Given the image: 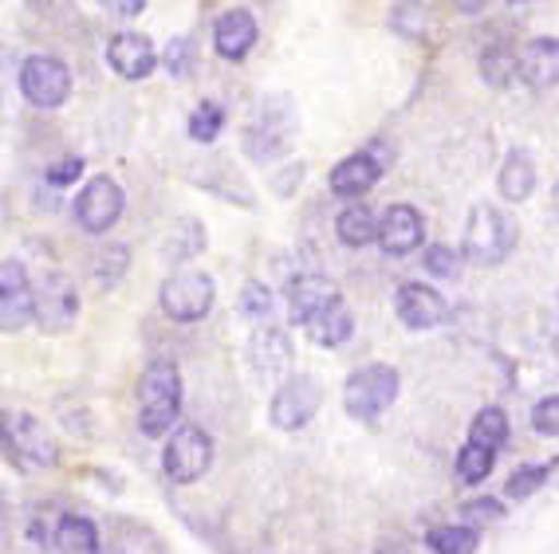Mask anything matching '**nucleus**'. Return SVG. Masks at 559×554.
<instances>
[{
	"label": "nucleus",
	"mask_w": 559,
	"mask_h": 554,
	"mask_svg": "<svg viewBox=\"0 0 559 554\" xmlns=\"http://www.w3.org/2000/svg\"><path fill=\"white\" fill-rule=\"evenodd\" d=\"M509 4H528V0H509Z\"/></svg>",
	"instance_id": "nucleus-45"
},
{
	"label": "nucleus",
	"mask_w": 559,
	"mask_h": 554,
	"mask_svg": "<svg viewBox=\"0 0 559 554\" xmlns=\"http://www.w3.org/2000/svg\"><path fill=\"white\" fill-rule=\"evenodd\" d=\"M548 208H551V217L559 220V178H556V185H551V193H548Z\"/></svg>",
	"instance_id": "nucleus-43"
},
{
	"label": "nucleus",
	"mask_w": 559,
	"mask_h": 554,
	"mask_svg": "<svg viewBox=\"0 0 559 554\" xmlns=\"http://www.w3.org/2000/svg\"><path fill=\"white\" fill-rule=\"evenodd\" d=\"M426 546L433 554H477L480 546V527L473 523H445L426 531Z\"/></svg>",
	"instance_id": "nucleus-29"
},
{
	"label": "nucleus",
	"mask_w": 559,
	"mask_h": 554,
	"mask_svg": "<svg viewBox=\"0 0 559 554\" xmlns=\"http://www.w3.org/2000/svg\"><path fill=\"white\" fill-rule=\"evenodd\" d=\"M213 468V436L201 425H181L170 433V445L162 448V472L170 484H198Z\"/></svg>",
	"instance_id": "nucleus-10"
},
{
	"label": "nucleus",
	"mask_w": 559,
	"mask_h": 554,
	"mask_svg": "<svg viewBox=\"0 0 559 554\" xmlns=\"http://www.w3.org/2000/svg\"><path fill=\"white\" fill-rule=\"evenodd\" d=\"M379 220L382 217H374V208L370 205L350 201L340 217H335V237H340L343 248H367L379 240Z\"/></svg>",
	"instance_id": "nucleus-24"
},
{
	"label": "nucleus",
	"mask_w": 559,
	"mask_h": 554,
	"mask_svg": "<svg viewBox=\"0 0 559 554\" xmlns=\"http://www.w3.org/2000/svg\"><path fill=\"white\" fill-rule=\"evenodd\" d=\"M492 468H497V448L489 445H477V441H469V445H461L457 453V475H461V484H485L492 475Z\"/></svg>",
	"instance_id": "nucleus-31"
},
{
	"label": "nucleus",
	"mask_w": 559,
	"mask_h": 554,
	"mask_svg": "<svg viewBox=\"0 0 559 554\" xmlns=\"http://www.w3.org/2000/svg\"><path fill=\"white\" fill-rule=\"evenodd\" d=\"M480 80L497 91L512 87V83L520 80V51L504 40L489 44V48L480 51Z\"/></svg>",
	"instance_id": "nucleus-27"
},
{
	"label": "nucleus",
	"mask_w": 559,
	"mask_h": 554,
	"mask_svg": "<svg viewBox=\"0 0 559 554\" xmlns=\"http://www.w3.org/2000/svg\"><path fill=\"white\" fill-rule=\"evenodd\" d=\"M107 63L119 80L139 83L146 75H154V68H158V48L142 32H115L107 40Z\"/></svg>",
	"instance_id": "nucleus-16"
},
{
	"label": "nucleus",
	"mask_w": 559,
	"mask_h": 554,
	"mask_svg": "<svg viewBox=\"0 0 559 554\" xmlns=\"http://www.w3.org/2000/svg\"><path fill=\"white\" fill-rule=\"evenodd\" d=\"M80 318V291L68 272H44L36 284V327L44 335H68Z\"/></svg>",
	"instance_id": "nucleus-12"
},
{
	"label": "nucleus",
	"mask_w": 559,
	"mask_h": 554,
	"mask_svg": "<svg viewBox=\"0 0 559 554\" xmlns=\"http://www.w3.org/2000/svg\"><path fill=\"white\" fill-rule=\"evenodd\" d=\"M225 119H229V110L221 107L217 99H201L198 107L190 110V122H186V130H190L193 142L210 146V142L221 138V130H225Z\"/></svg>",
	"instance_id": "nucleus-32"
},
{
	"label": "nucleus",
	"mask_w": 559,
	"mask_h": 554,
	"mask_svg": "<svg viewBox=\"0 0 559 554\" xmlns=\"http://www.w3.org/2000/svg\"><path fill=\"white\" fill-rule=\"evenodd\" d=\"M249 362L257 370L260 382H276V377H288L292 370V338L276 323H260L252 327L249 338Z\"/></svg>",
	"instance_id": "nucleus-17"
},
{
	"label": "nucleus",
	"mask_w": 559,
	"mask_h": 554,
	"mask_svg": "<svg viewBox=\"0 0 559 554\" xmlns=\"http://www.w3.org/2000/svg\"><path fill=\"white\" fill-rule=\"evenodd\" d=\"M99 554H130V551H127V546H119V543H107Z\"/></svg>",
	"instance_id": "nucleus-44"
},
{
	"label": "nucleus",
	"mask_w": 559,
	"mask_h": 554,
	"mask_svg": "<svg viewBox=\"0 0 559 554\" xmlns=\"http://www.w3.org/2000/svg\"><path fill=\"white\" fill-rule=\"evenodd\" d=\"M350 335H355V315H350L347 299L335 296L328 303V308L320 311V315L308 323V338L316 342V347H343V342H350Z\"/></svg>",
	"instance_id": "nucleus-22"
},
{
	"label": "nucleus",
	"mask_w": 559,
	"mask_h": 554,
	"mask_svg": "<svg viewBox=\"0 0 559 554\" xmlns=\"http://www.w3.org/2000/svg\"><path fill=\"white\" fill-rule=\"evenodd\" d=\"M51 543L60 554H99L103 539L99 527L91 523L87 515H60V523L51 531Z\"/></svg>",
	"instance_id": "nucleus-23"
},
{
	"label": "nucleus",
	"mask_w": 559,
	"mask_h": 554,
	"mask_svg": "<svg viewBox=\"0 0 559 554\" xmlns=\"http://www.w3.org/2000/svg\"><path fill=\"white\" fill-rule=\"evenodd\" d=\"M83 166H87V161H83L80 154H63V158H56L44 169V181H48L51 189H68L83 178Z\"/></svg>",
	"instance_id": "nucleus-37"
},
{
	"label": "nucleus",
	"mask_w": 559,
	"mask_h": 554,
	"mask_svg": "<svg viewBox=\"0 0 559 554\" xmlns=\"http://www.w3.org/2000/svg\"><path fill=\"white\" fill-rule=\"evenodd\" d=\"M394 315L406 330H438L450 323V303L438 288L426 284H399L394 291Z\"/></svg>",
	"instance_id": "nucleus-14"
},
{
	"label": "nucleus",
	"mask_w": 559,
	"mask_h": 554,
	"mask_svg": "<svg viewBox=\"0 0 559 554\" xmlns=\"http://www.w3.org/2000/svg\"><path fill=\"white\" fill-rule=\"evenodd\" d=\"M386 166H390V158H386V146H382V142H370V146L355 149V154H347L343 161L331 166V173H328L331 197L359 201L362 193H370V189L379 185Z\"/></svg>",
	"instance_id": "nucleus-11"
},
{
	"label": "nucleus",
	"mask_w": 559,
	"mask_h": 554,
	"mask_svg": "<svg viewBox=\"0 0 559 554\" xmlns=\"http://www.w3.org/2000/svg\"><path fill=\"white\" fill-rule=\"evenodd\" d=\"M335 296H340L335 284L328 276H316V272H304V276L288 279V323L292 327H308L311 318L320 315Z\"/></svg>",
	"instance_id": "nucleus-19"
},
{
	"label": "nucleus",
	"mask_w": 559,
	"mask_h": 554,
	"mask_svg": "<svg viewBox=\"0 0 559 554\" xmlns=\"http://www.w3.org/2000/svg\"><path fill=\"white\" fill-rule=\"evenodd\" d=\"M551 472H556V465H520L516 472L509 475L504 495H509V499H528V495H536L539 487L548 484Z\"/></svg>",
	"instance_id": "nucleus-35"
},
{
	"label": "nucleus",
	"mask_w": 559,
	"mask_h": 554,
	"mask_svg": "<svg viewBox=\"0 0 559 554\" xmlns=\"http://www.w3.org/2000/svg\"><path fill=\"white\" fill-rule=\"evenodd\" d=\"M36 318V284L28 279V267L16 256H4L0 264V327L4 335H16Z\"/></svg>",
	"instance_id": "nucleus-13"
},
{
	"label": "nucleus",
	"mask_w": 559,
	"mask_h": 554,
	"mask_svg": "<svg viewBox=\"0 0 559 554\" xmlns=\"http://www.w3.org/2000/svg\"><path fill=\"white\" fill-rule=\"evenodd\" d=\"M390 32L402 36V40L418 44V40H430L433 32V12L426 0H394L390 4V16H386Z\"/></svg>",
	"instance_id": "nucleus-26"
},
{
	"label": "nucleus",
	"mask_w": 559,
	"mask_h": 554,
	"mask_svg": "<svg viewBox=\"0 0 559 554\" xmlns=\"http://www.w3.org/2000/svg\"><path fill=\"white\" fill-rule=\"evenodd\" d=\"M122 208H127V193L115 178L99 173V178H91L87 185L75 193V205H71V217L75 225L87 232V237H107L110 228L119 225Z\"/></svg>",
	"instance_id": "nucleus-9"
},
{
	"label": "nucleus",
	"mask_w": 559,
	"mask_h": 554,
	"mask_svg": "<svg viewBox=\"0 0 559 554\" xmlns=\"http://www.w3.org/2000/svg\"><path fill=\"white\" fill-rule=\"evenodd\" d=\"M402 394V377L390 362H367L343 382V409L355 421H379Z\"/></svg>",
	"instance_id": "nucleus-5"
},
{
	"label": "nucleus",
	"mask_w": 559,
	"mask_h": 554,
	"mask_svg": "<svg viewBox=\"0 0 559 554\" xmlns=\"http://www.w3.org/2000/svg\"><path fill=\"white\" fill-rule=\"evenodd\" d=\"M509 433H512V425H509V413L500 406H485L477 417L469 421V441H477V445H489V448H504L509 445Z\"/></svg>",
	"instance_id": "nucleus-30"
},
{
	"label": "nucleus",
	"mask_w": 559,
	"mask_h": 554,
	"mask_svg": "<svg viewBox=\"0 0 559 554\" xmlns=\"http://www.w3.org/2000/svg\"><path fill=\"white\" fill-rule=\"evenodd\" d=\"M520 244V228L516 220L504 213L500 205H473L469 220H465V240H461V252L469 264L480 267H497L516 252Z\"/></svg>",
	"instance_id": "nucleus-3"
},
{
	"label": "nucleus",
	"mask_w": 559,
	"mask_h": 554,
	"mask_svg": "<svg viewBox=\"0 0 559 554\" xmlns=\"http://www.w3.org/2000/svg\"><path fill=\"white\" fill-rule=\"evenodd\" d=\"M186 406V386L174 358H151L139 374V433L158 441L170 436Z\"/></svg>",
	"instance_id": "nucleus-2"
},
{
	"label": "nucleus",
	"mask_w": 559,
	"mask_h": 554,
	"mask_svg": "<svg viewBox=\"0 0 559 554\" xmlns=\"http://www.w3.org/2000/svg\"><path fill=\"white\" fill-rule=\"evenodd\" d=\"M450 4L461 12V16H477V12H485V4H489V0H450Z\"/></svg>",
	"instance_id": "nucleus-42"
},
{
	"label": "nucleus",
	"mask_w": 559,
	"mask_h": 554,
	"mask_svg": "<svg viewBox=\"0 0 559 554\" xmlns=\"http://www.w3.org/2000/svg\"><path fill=\"white\" fill-rule=\"evenodd\" d=\"M237 308H240V315L249 318L252 327H260V323H272V315H276V296H272L260 279H249V284L240 288Z\"/></svg>",
	"instance_id": "nucleus-33"
},
{
	"label": "nucleus",
	"mask_w": 559,
	"mask_h": 554,
	"mask_svg": "<svg viewBox=\"0 0 559 554\" xmlns=\"http://www.w3.org/2000/svg\"><path fill=\"white\" fill-rule=\"evenodd\" d=\"M162 68L170 71L174 80H190L193 68H198V44H193V36H174L166 44V51H162Z\"/></svg>",
	"instance_id": "nucleus-34"
},
{
	"label": "nucleus",
	"mask_w": 559,
	"mask_h": 554,
	"mask_svg": "<svg viewBox=\"0 0 559 554\" xmlns=\"http://www.w3.org/2000/svg\"><path fill=\"white\" fill-rule=\"evenodd\" d=\"M296 134H300V107L292 103V95H264L257 103V115L240 130V149L257 166H272L288 158Z\"/></svg>",
	"instance_id": "nucleus-1"
},
{
	"label": "nucleus",
	"mask_w": 559,
	"mask_h": 554,
	"mask_svg": "<svg viewBox=\"0 0 559 554\" xmlns=\"http://www.w3.org/2000/svg\"><path fill=\"white\" fill-rule=\"evenodd\" d=\"M130 272V248L127 244H107L91 260V284L99 291H115Z\"/></svg>",
	"instance_id": "nucleus-28"
},
{
	"label": "nucleus",
	"mask_w": 559,
	"mask_h": 554,
	"mask_svg": "<svg viewBox=\"0 0 559 554\" xmlns=\"http://www.w3.org/2000/svg\"><path fill=\"white\" fill-rule=\"evenodd\" d=\"M99 9L115 21H134V16H142L146 0H99Z\"/></svg>",
	"instance_id": "nucleus-40"
},
{
	"label": "nucleus",
	"mask_w": 559,
	"mask_h": 554,
	"mask_svg": "<svg viewBox=\"0 0 559 554\" xmlns=\"http://www.w3.org/2000/svg\"><path fill=\"white\" fill-rule=\"evenodd\" d=\"M379 248L390 260H406L421 252L426 248V217L406 201L390 205L379 220Z\"/></svg>",
	"instance_id": "nucleus-15"
},
{
	"label": "nucleus",
	"mask_w": 559,
	"mask_h": 554,
	"mask_svg": "<svg viewBox=\"0 0 559 554\" xmlns=\"http://www.w3.org/2000/svg\"><path fill=\"white\" fill-rule=\"evenodd\" d=\"M257 40H260V24L249 9H225L213 21V48H217L221 60L240 63L257 48Z\"/></svg>",
	"instance_id": "nucleus-18"
},
{
	"label": "nucleus",
	"mask_w": 559,
	"mask_h": 554,
	"mask_svg": "<svg viewBox=\"0 0 559 554\" xmlns=\"http://www.w3.org/2000/svg\"><path fill=\"white\" fill-rule=\"evenodd\" d=\"M205 240L210 237H205V225L198 217H181L162 240V260L166 264H190L205 252Z\"/></svg>",
	"instance_id": "nucleus-25"
},
{
	"label": "nucleus",
	"mask_w": 559,
	"mask_h": 554,
	"mask_svg": "<svg viewBox=\"0 0 559 554\" xmlns=\"http://www.w3.org/2000/svg\"><path fill=\"white\" fill-rule=\"evenodd\" d=\"M532 429H536L539 436L559 441V394L539 397L536 406H532Z\"/></svg>",
	"instance_id": "nucleus-38"
},
{
	"label": "nucleus",
	"mask_w": 559,
	"mask_h": 554,
	"mask_svg": "<svg viewBox=\"0 0 559 554\" xmlns=\"http://www.w3.org/2000/svg\"><path fill=\"white\" fill-rule=\"evenodd\" d=\"M0 445H4V460L21 472H44V468L60 465V445L56 436L44 429L32 413L21 409H4L0 413Z\"/></svg>",
	"instance_id": "nucleus-4"
},
{
	"label": "nucleus",
	"mask_w": 559,
	"mask_h": 554,
	"mask_svg": "<svg viewBox=\"0 0 559 554\" xmlns=\"http://www.w3.org/2000/svg\"><path fill=\"white\" fill-rule=\"evenodd\" d=\"M461 515H465V523H473V527H480V523H497L500 515H504V507L497 504V499H469V504L461 507Z\"/></svg>",
	"instance_id": "nucleus-39"
},
{
	"label": "nucleus",
	"mask_w": 559,
	"mask_h": 554,
	"mask_svg": "<svg viewBox=\"0 0 559 554\" xmlns=\"http://www.w3.org/2000/svg\"><path fill=\"white\" fill-rule=\"evenodd\" d=\"M461 256H465V252H453L450 244H426L421 248V267L438 279H457Z\"/></svg>",
	"instance_id": "nucleus-36"
},
{
	"label": "nucleus",
	"mask_w": 559,
	"mask_h": 554,
	"mask_svg": "<svg viewBox=\"0 0 559 554\" xmlns=\"http://www.w3.org/2000/svg\"><path fill=\"white\" fill-rule=\"evenodd\" d=\"M497 193L512 205L520 201H528L536 193V161L524 146H512L500 161V173H497Z\"/></svg>",
	"instance_id": "nucleus-21"
},
{
	"label": "nucleus",
	"mask_w": 559,
	"mask_h": 554,
	"mask_svg": "<svg viewBox=\"0 0 559 554\" xmlns=\"http://www.w3.org/2000/svg\"><path fill=\"white\" fill-rule=\"evenodd\" d=\"M323 406V386L316 374H288L280 377L276 394L269 401V421L280 433H300L316 421Z\"/></svg>",
	"instance_id": "nucleus-7"
},
{
	"label": "nucleus",
	"mask_w": 559,
	"mask_h": 554,
	"mask_svg": "<svg viewBox=\"0 0 559 554\" xmlns=\"http://www.w3.org/2000/svg\"><path fill=\"white\" fill-rule=\"evenodd\" d=\"M21 95L36 110H60L71 99V68L51 56V51H36L21 68Z\"/></svg>",
	"instance_id": "nucleus-8"
},
{
	"label": "nucleus",
	"mask_w": 559,
	"mask_h": 554,
	"mask_svg": "<svg viewBox=\"0 0 559 554\" xmlns=\"http://www.w3.org/2000/svg\"><path fill=\"white\" fill-rule=\"evenodd\" d=\"M520 83L532 91L559 87V36H536L520 48Z\"/></svg>",
	"instance_id": "nucleus-20"
},
{
	"label": "nucleus",
	"mask_w": 559,
	"mask_h": 554,
	"mask_svg": "<svg viewBox=\"0 0 559 554\" xmlns=\"http://www.w3.org/2000/svg\"><path fill=\"white\" fill-rule=\"evenodd\" d=\"M213 303H217V284L210 272H198V267L174 272L158 291V308L170 323H201Z\"/></svg>",
	"instance_id": "nucleus-6"
},
{
	"label": "nucleus",
	"mask_w": 559,
	"mask_h": 554,
	"mask_svg": "<svg viewBox=\"0 0 559 554\" xmlns=\"http://www.w3.org/2000/svg\"><path fill=\"white\" fill-rule=\"evenodd\" d=\"M300 178H304V166H300V161H288V173H284V178H276L272 185H276L280 197H292L288 189H292V185H300Z\"/></svg>",
	"instance_id": "nucleus-41"
}]
</instances>
